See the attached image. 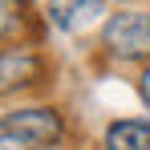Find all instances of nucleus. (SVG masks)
I'll return each instance as SVG.
<instances>
[{
	"mask_svg": "<svg viewBox=\"0 0 150 150\" xmlns=\"http://www.w3.org/2000/svg\"><path fill=\"white\" fill-rule=\"evenodd\" d=\"M4 134L21 138L28 150H53L65 138V118L53 105H21L4 114Z\"/></svg>",
	"mask_w": 150,
	"mask_h": 150,
	"instance_id": "nucleus-1",
	"label": "nucleus"
},
{
	"mask_svg": "<svg viewBox=\"0 0 150 150\" xmlns=\"http://www.w3.org/2000/svg\"><path fill=\"white\" fill-rule=\"evenodd\" d=\"M0 150H28V146L21 142V138H12V134H4V130H0Z\"/></svg>",
	"mask_w": 150,
	"mask_h": 150,
	"instance_id": "nucleus-8",
	"label": "nucleus"
},
{
	"mask_svg": "<svg viewBox=\"0 0 150 150\" xmlns=\"http://www.w3.org/2000/svg\"><path fill=\"white\" fill-rule=\"evenodd\" d=\"M0 130H4V114H0Z\"/></svg>",
	"mask_w": 150,
	"mask_h": 150,
	"instance_id": "nucleus-9",
	"label": "nucleus"
},
{
	"mask_svg": "<svg viewBox=\"0 0 150 150\" xmlns=\"http://www.w3.org/2000/svg\"><path fill=\"white\" fill-rule=\"evenodd\" d=\"M45 16L61 33H85L89 25H98L105 16V0H49Z\"/></svg>",
	"mask_w": 150,
	"mask_h": 150,
	"instance_id": "nucleus-4",
	"label": "nucleus"
},
{
	"mask_svg": "<svg viewBox=\"0 0 150 150\" xmlns=\"http://www.w3.org/2000/svg\"><path fill=\"white\" fill-rule=\"evenodd\" d=\"M118 4H130V0H118Z\"/></svg>",
	"mask_w": 150,
	"mask_h": 150,
	"instance_id": "nucleus-10",
	"label": "nucleus"
},
{
	"mask_svg": "<svg viewBox=\"0 0 150 150\" xmlns=\"http://www.w3.org/2000/svg\"><path fill=\"white\" fill-rule=\"evenodd\" d=\"M28 28V0H0V41H12Z\"/></svg>",
	"mask_w": 150,
	"mask_h": 150,
	"instance_id": "nucleus-6",
	"label": "nucleus"
},
{
	"mask_svg": "<svg viewBox=\"0 0 150 150\" xmlns=\"http://www.w3.org/2000/svg\"><path fill=\"white\" fill-rule=\"evenodd\" d=\"M138 98H142V105L150 110V65L142 69V77H138Z\"/></svg>",
	"mask_w": 150,
	"mask_h": 150,
	"instance_id": "nucleus-7",
	"label": "nucleus"
},
{
	"mask_svg": "<svg viewBox=\"0 0 150 150\" xmlns=\"http://www.w3.org/2000/svg\"><path fill=\"white\" fill-rule=\"evenodd\" d=\"M105 150H150V118H122L110 122L101 134Z\"/></svg>",
	"mask_w": 150,
	"mask_h": 150,
	"instance_id": "nucleus-5",
	"label": "nucleus"
},
{
	"mask_svg": "<svg viewBox=\"0 0 150 150\" xmlns=\"http://www.w3.org/2000/svg\"><path fill=\"white\" fill-rule=\"evenodd\" d=\"M101 49L114 61H150V12H118L101 25Z\"/></svg>",
	"mask_w": 150,
	"mask_h": 150,
	"instance_id": "nucleus-2",
	"label": "nucleus"
},
{
	"mask_svg": "<svg viewBox=\"0 0 150 150\" xmlns=\"http://www.w3.org/2000/svg\"><path fill=\"white\" fill-rule=\"evenodd\" d=\"M45 73H49V65H45V57H41L37 49H28V45L0 49V98L41 85Z\"/></svg>",
	"mask_w": 150,
	"mask_h": 150,
	"instance_id": "nucleus-3",
	"label": "nucleus"
}]
</instances>
